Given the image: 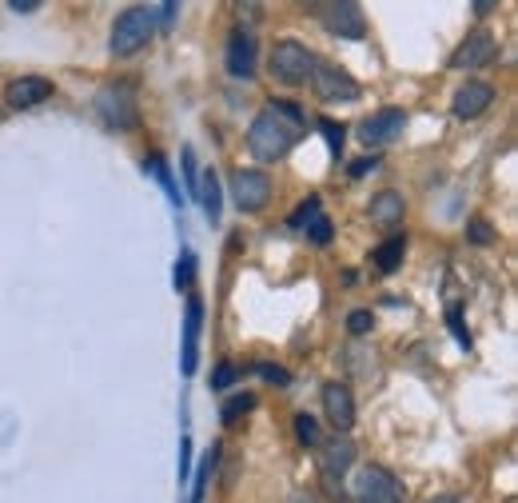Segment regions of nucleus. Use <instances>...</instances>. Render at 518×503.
Masks as SVG:
<instances>
[{"label": "nucleus", "mask_w": 518, "mask_h": 503, "mask_svg": "<svg viewBox=\"0 0 518 503\" xmlns=\"http://www.w3.org/2000/svg\"><path fill=\"white\" fill-rule=\"evenodd\" d=\"M287 503H315V500H311V496H291Z\"/></svg>", "instance_id": "nucleus-38"}, {"label": "nucleus", "mask_w": 518, "mask_h": 503, "mask_svg": "<svg viewBox=\"0 0 518 503\" xmlns=\"http://www.w3.org/2000/svg\"><path fill=\"white\" fill-rule=\"evenodd\" d=\"M375 168H379V156H363V160L347 164V176H351V180H359V176H367V172H375Z\"/></svg>", "instance_id": "nucleus-33"}, {"label": "nucleus", "mask_w": 518, "mask_h": 503, "mask_svg": "<svg viewBox=\"0 0 518 503\" xmlns=\"http://www.w3.org/2000/svg\"><path fill=\"white\" fill-rule=\"evenodd\" d=\"M232 200L240 212H263L271 200V180L259 168H236L232 172Z\"/></svg>", "instance_id": "nucleus-9"}, {"label": "nucleus", "mask_w": 518, "mask_h": 503, "mask_svg": "<svg viewBox=\"0 0 518 503\" xmlns=\"http://www.w3.org/2000/svg\"><path fill=\"white\" fill-rule=\"evenodd\" d=\"M431 503H463V500H459V496H435Z\"/></svg>", "instance_id": "nucleus-37"}, {"label": "nucleus", "mask_w": 518, "mask_h": 503, "mask_svg": "<svg viewBox=\"0 0 518 503\" xmlns=\"http://www.w3.org/2000/svg\"><path fill=\"white\" fill-rule=\"evenodd\" d=\"M295 440H299L303 448H319V444H323V436H319V420H315V416H307V412H299V416H295Z\"/></svg>", "instance_id": "nucleus-24"}, {"label": "nucleus", "mask_w": 518, "mask_h": 503, "mask_svg": "<svg viewBox=\"0 0 518 503\" xmlns=\"http://www.w3.org/2000/svg\"><path fill=\"white\" fill-rule=\"evenodd\" d=\"M355 500L359 503H403L407 500V492H403V484H399L387 468L371 464V468H359V476H355Z\"/></svg>", "instance_id": "nucleus-8"}, {"label": "nucleus", "mask_w": 518, "mask_h": 503, "mask_svg": "<svg viewBox=\"0 0 518 503\" xmlns=\"http://www.w3.org/2000/svg\"><path fill=\"white\" fill-rule=\"evenodd\" d=\"M355 464V444L347 436H331L327 444H319V468H323V488L331 496L343 500V476Z\"/></svg>", "instance_id": "nucleus-7"}, {"label": "nucleus", "mask_w": 518, "mask_h": 503, "mask_svg": "<svg viewBox=\"0 0 518 503\" xmlns=\"http://www.w3.org/2000/svg\"><path fill=\"white\" fill-rule=\"evenodd\" d=\"M200 328H204V300L188 296V312H184V348H180V372L196 376V360H200Z\"/></svg>", "instance_id": "nucleus-17"}, {"label": "nucleus", "mask_w": 518, "mask_h": 503, "mask_svg": "<svg viewBox=\"0 0 518 503\" xmlns=\"http://www.w3.org/2000/svg\"><path fill=\"white\" fill-rule=\"evenodd\" d=\"M8 8H12V12H36L40 4H36V0H12Z\"/></svg>", "instance_id": "nucleus-36"}, {"label": "nucleus", "mask_w": 518, "mask_h": 503, "mask_svg": "<svg viewBox=\"0 0 518 503\" xmlns=\"http://www.w3.org/2000/svg\"><path fill=\"white\" fill-rule=\"evenodd\" d=\"M303 128H307V116H303L299 104H291V100H267L263 116H256V124L248 132V148H252L256 160L275 164V160H283L295 148V140H299Z\"/></svg>", "instance_id": "nucleus-1"}, {"label": "nucleus", "mask_w": 518, "mask_h": 503, "mask_svg": "<svg viewBox=\"0 0 518 503\" xmlns=\"http://www.w3.org/2000/svg\"><path fill=\"white\" fill-rule=\"evenodd\" d=\"M447 324H451V332H455V336H459V344H463V348H471V332H467V328H463V316H459V312H455V308H451V312H447Z\"/></svg>", "instance_id": "nucleus-34"}, {"label": "nucleus", "mask_w": 518, "mask_h": 503, "mask_svg": "<svg viewBox=\"0 0 518 503\" xmlns=\"http://www.w3.org/2000/svg\"><path fill=\"white\" fill-rule=\"evenodd\" d=\"M407 256V236H387L379 248H375V268L379 272H395Z\"/></svg>", "instance_id": "nucleus-20"}, {"label": "nucleus", "mask_w": 518, "mask_h": 503, "mask_svg": "<svg viewBox=\"0 0 518 503\" xmlns=\"http://www.w3.org/2000/svg\"><path fill=\"white\" fill-rule=\"evenodd\" d=\"M319 400H323V416L335 428V436L339 432H351V424H355V396H351V388L339 384V380H331V384H323Z\"/></svg>", "instance_id": "nucleus-11"}, {"label": "nucleus", "mask_w": 518, "mask_h": 503, "mask_svg": "<svg viewBox=\"0 0 518 503\" xmlns=\"http://www.w3.org/2000/svg\"><path fill=\"white\" fill-rule=\"evenodd\" d=\"M403 128H407V112H403V108H383V112H375V116H367V120L359 124V140H363L367 148H383V144L399 140Z\"/></svg>", "instance_id": "nucleus-10"}, {"label": "nucleus", "mask_w": 518, "mask_h": 503, "mask_svg": "<svg viewBox=\"0 0 518 503\" xmlns=\"http://www.w3.org/2000/svg\"><path fill=\"white\" fill-rule=\"evenodd\" d=\"M256 408V396L252 392H236V396H228L224 400V408H220V420H224V428H232L240 416H248Z\"/></svg>", "instance_id": "nucleus-23"}, {"label": "nucleus", "mask_w": 518, "mask_h": 503, "mask_svg": "<svg viewBox=\"0 0 518 503\" xmlns=\"http://www.w3.org/2000/svg\"><path fill=\"white\" fill-rule=\"evenodd\" d=\"M495 56H499V40L487 28H475L451 56V68H487V64H495Z\"/></svg>", "instance_id": "nucleus-14"}, {"label": "nucleus", "mask_w": 518, "mask_h": 503, "mask_svg": "<svg viewBox=\"0 0 518 503\" xmlns=\"http://www.w3.org/2000/svg\"><path fill=\"white\" fill-rule=\"evenodd\" d=\"M311 12L323 20V28L339 40H363L367 36V16L355 0H339V4H311Z\"/></svg>", "instance_id": "nucleus-6"}, {"label": "nucleus", "mask_w": 518, "mask_h": 503, "mask_svg": "<svg viewBox=\"0 0 518 503\" xmlns=\"http://www.w3.org/2000/svg\"><path fill=\"white\" fill-rule=\"evenodd\" d=\"M156 36V20H152V8L148 4H132V8H124L116 20H112V56H120V60H128V56H136L140 48H148V40Z\"/></svg>", "instance_id": "nucleus-3"}, {"label": "nucleus", "mask_w": 518, "mask_h": 503, "mask_svg": "<svg viewBox=\"0 0 518 503\" xmlns=\"http://www.w3.org/2000/svg\"><path fill=\"white\" fill-rule=\"evenodd\" d=\"M371 328H375L371 312H363V308H359V312H351V316H347V332H351V336H367Z\"/></svg>", "instance_id": "nucleus-32"}, {"label": "nucleus", "mask_w": 518, "mask_h": 503, "mask_svg": "<svg viewBox=\"0 0 518 503\" xmlns=\"http://www.w3.org/2000/svg\"><path fill=\"white\" fill-rule=\"evenodd\" d=\"M256 376L259 380H267V384H279V388H287V384H291V376H287L279 364H256Z\"/></svg>", "instance_id": "nucleus-31"}, {"label": "nucleus", "mask_w": 518, "mask_h": 503, "mask_svg": "<svg viewBox=\"0 0 518 503\" xmlns=\"http://www.w3.org/2000/svg\"><path fill=\"white\" fill-rule=\"evenodd\" d=\"M184 184H188V192L196 196V188H200V168H196V152L192 148H184Z\"/></svg>", "instance_id": "nucleus-30"}, {"label": "nucleus", "mask_w": 518, "mask_h": 503, "mask_svg": "<svg viewBox=\"0 0 518 503\" xmlns=\"http://www.w3.org/2000/svg\"><path fill=\"white\" fill-rule=\"evenodd\" d=\"M367 212H371V224L375 228H383V232H391V228H399L403 224V216H407V200L399 196V192H375L371 196V204H367Z\"/></svg>", "instance_id": "nucleus-18"}, {"label": "nucleus", "mask_w": 518, "mask_h": 503, "mask_svg": "<svg viewBox=\"0 0 518 503\" xmlns=\"http://www.w3.org/2000/svg\"><path fill=\"white\" fill-rule=\"evenodd\" d=\"M96 116L104 120V128H116V132H132L140 124V100H136V88L128 80H112L96 92L92 100Z\"/></svg>", "instance_id": "nucleus-2"}, {"label": "nucleus", "mask_w": 518, "mask_h": 503, "mask_svg": "<svg viewBox=\"0 0 518 503\" xmlns=\"http://www.w3.org/2000/svg\"><path fill=\"white\" fill-rule=\"evenodd\" d=\"M491 104H495V88H491L487 80H467V84L455 92V100H451V116H455V120H479Z\"/></svg>", "instance_id": "nucleus-16"}, {"label": "nucleus", "mask_w": 518, "mask_h": 503, "mask_svg": "<svg viewBox=\"0 0 518 503\" xmlns=\"http://www.w3.org/2000/svg\"><path fill=\"white\" fill-rule=\"evenodd\" d=\"M52 92H56V84H52L48 76H16V80L4 88V104H8L12 112H24V108L44 104Z\"/></svg>", "instance_id": "nucleus-15"}, {"label": "nucleus", "mask_w": 518, "mask_h": 503, "mask_svg": "<svg viewBox=\"0 0 518 503\" xmlns=\"http://www.w3.org/2000/svg\"><path fill=\"white\" fill-rule=\"evenodd\" d=\"M311 64H315V52L307 44H299V40H279L271 48V56H267V68H271V76L279 84H307Z\"/></svg>", "instance_id": "nucleus-5"}, {"label": "nucleus", "mask_w": 518, "mask_h": 503, "mask_svg": "<svg viewBox=\"0 0 518 503\" xmlns=\"http://www.w3.org/2000/svg\"><path fill=\"white\" fill-rule=\"evenodd\" d=\"M224 64L236 80H252L256 76V36L240 24L228 32V52H224Z\"/></svg>", "instance_id": "nucleus-12"}, {"label": "nucleus", "mask_w": 518, "mask_h": 503, "mask_svg": "<svg viewBox=\"0 0 518 503\" xmlns=\"http://www.w3.org/2000/svg\"><path fill=\"white\" fill-rule=\"evenodd\" d=\"M307 84H311V92H315L323 104H351V100H359L355 76L343 72V68L331 64V60H319V56H315V64H311Z\"/></svg>", "instance_id": "nucleus-4"}, {"label": "nucleus", "mask_w": 518, "mask_h": 503, "mask_svg": "<svg viewBox=\"0 0 518 503\" xmlns=\"http://www.w3.org/2000/svg\"><path fill=\"white\" fill-rule=\"evenodd\" d=\"M236 380H240V368H236L232 360H224V364H220V368L212 372V388H216V392H224V388H232Z\"/></svg>", "instance_id": "nucleus-29"}, {"label": "nucleus", "mask_w": 518, "mask_h": 503, "mask_svg": "<svg viewBox=\"0 0 518 503\" xmlns=\"http://www.w3.org/2000/svg\"><path fill=\"white\" fill-rule=\"evenodd\" d=\"M188 476H192V444L184 440L180 444V484H188Z\"/></svg>", "instance_id": "nucleus-35"}, {"label": "nucleus", "mask_w": 518, "mask_h": 503, "mask_svg": "<svg viewBox=\"0 0 518 503\" xmlns=\"http://www.w3.org/2000/svg\"><path fill=\"white\" fill-rule=\"evenodd\" d=\"M216 464H220V448H208L200 468H196V484H192V500L188 503H204V492H208V480L216 476Z\"/></svg>", "instance_id": "nucleus-22"}, {"label": "nucleus", "mask_w": 518, "mask_h": 503, "mask_svg": "<svg viewBox=\"0 0 518 503\" xmlns=\"http://www.w3.org/2000/svg\"><path fill=\"white\" fill-rule=\"evenodd\" d=\"M192 276H196V256L184 252L180 264H176V292H188L192 288Z\"/></svg>", "instance_id": "nucleus-28"}, {"label": "nucleus", "mask_w": 518, "mask_h": 503, "mask_svg": "<svg viewBox=\"0 0 518 503\" xmlns=\"http://www.w3.org/2000/svg\"><path fill=\"white\" fill-rule=\"evenodd\" d=\"M144 168L156 176V184L164 188V196H168V200L180 208V188H176V180H172V168H168V160H164V156H148V160H144Z\"/></svg>", "instance_id": "nucleus-21"}, {"label": "nucleus", "mask_w": 518, "mask_h": 503, "mask_svg": "<svg viewBox=\"0 0 518 503\" xmlns=\"http://www.w3.org/2000/svg\"><path fill=\"white\" fill-rule=\"evenodd\" d=\"M176 16H180V4H176V0H168V4H156V8H152L156 32H168V28L176 24Z\"/></svg>", "instance_id": "nucleus-27"}, {"label": "nucleus", "mask_w": 518, "mask_h": 503, "mask_svg": "<svg viewBox=\"0 0 518 503\" xmlns=\"http://www.w3.org/2000/svg\"><path fill=\"white\" fill-rule=\"evenodd\" d=\"M196 200H200V208H204V220H208L212 228H220V216H224V188H220V176H216V168L200 172Z\"/></svg>", "instance_id": "nucleus-19"}, {"label": "nucleus", "mask_w": 518, "mask_h": 503, "mask_svg": "<svg viewBox=\"0 0 518 503\" xmlns=\"http://www.w3.org/2000/svg\"><path fill=\"white\" fill-rule=\"evenodd\" d=\"M467 240H471L475 248H491V244H495V228H491L483 216H475V220H467Z\"/></svg>", "instance_id": "nucleus-25"}, {"label": "nucleus", "mask_w": 518, "mask_h": 503, "mask_svg": "<svg viewBox=\"0 0 518 503\" xmlns=\"http://www.w3.org/2000/svg\"><path fill=\"white\" fill-rule=\"evenodd\" d=\"M291 228L307 232V244H315V248H327V244H331V220H327V212H323V200H319V196H307V200L295 208Z\"/></svg>", "instance_id": "nucleus-13"}, {"label": "nucleus", "mask_w": 518, "mask_h": 503, "mask_svg": "<svg viewBox=\"0 0 518 503\" xmlns=\"http://www.w3.org/2000/svg\"><path fill=\"white\" fill-rule=\"evenodd\" d=\"M319 132H323V140L331 144V156L339 160V156H343V136H347V128L335 124V120H319Z\"/></svg>", "instance_id": "nucleus-26"}]
</instances>
